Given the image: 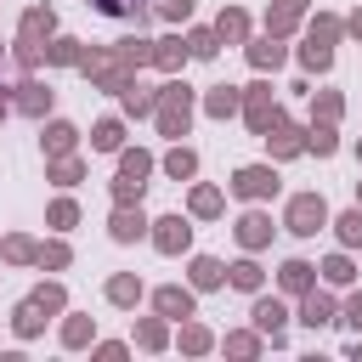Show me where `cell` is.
<instances>
[{"label": "cell", "mask_w": 362, "mask_h": 362, "mask_svg": "<svg viewBox=\"0 0 362 362\" xmlns=\"http://www.w3.org/2000/svg\"><path fill=\"white\" fill-rule=\"evenodd\" d=\"M107 294H113V300H136V283H130V277H113V288H107Z\"/></svg>", "instance_id": "32"}, {"label": "cell", "mask_w": 362, "mask_h": 362, "mask_svg": "<svg viewBox=\"0 0 362 362\" xmlns=\"http://www.w3.org/2000/svg\"><path fill=\"white\" fill-rule=\"evenodd\" d=\"M266 130H272V147H277V153H300V136H294L277 113H272V124H266Z\"/></svg>", "instance_id": "9"}, {"label": "cell", "mask_w": 362, "mask_h": 362, "mask_svg": "<svg viewBox=\"0 0 362 362\" xmlns=\"http://www.w3.org/2000/svg\"><path fill=\"white\" fill-rule=\"evenodd\" d=\"M351 34H362V11H356V17H351Z\"/></svg>", "instance_id": "38"}, {"label": "cell", "mask_w": 362, "mask_h": 362, "mask_svg": "<svg viewBox=\"0 0 362 362\" xmlns=\"http://www.w3.org/2000/svg\"><path fill=\"white\" fill-rule=\"evenodd\" d=\"M283 288H294V294L311 288V266H305V260H288V266H283Z\"/></svg>", "instance_id": "12"}, {"label": "cell", "mask_w": 362, "mask_h": 362, "mask_svg": "<svg viewBox=\"0 0 362 362\" xmlns=\"http://www.w3.org/2000/svg\"><path fill=\"white\" fill-rule=\"evenodd\" d=\"M40 34H51V11H28V17H23V45H17L23 62L40 57Z\"/></svg>", "instance_id": "3"}, {"label": "cell", "mask_w": 362, "mask_h": 362, "mask_svg": "<svg viewBox=\"0 0 362 362\" xmlns=\"http://www.w3.org/2000/svg\"><path fill=\"white\" fill-rule=\"evenodd\" d=\"M192 277H198V288H215V283H221V266H215V260H198Z\"/></svg>", "instance_id": "24"}, {"label": "cell", "mask_w": 362, "mask_h": 362, "mask_svg": "<svg viewBox=\"0 0 362 362\" xmlns=\"http://www.w3.org/2000/svg\"><path fill=\"white\" fill-rule=\"evenodd\" d=\"M34 300H40V305H45V311H57V305H62V288H40V294H34Z\"/></svg>", "instance_id": "36"}, {"label": "cell", "mask_w": 362, "mask_h": 362, "mask_svg": "<svg viewBox=\"0 0 362 362\" xmlns=\"http://www.w3.org/2000/svg\"><path fill=\"white\" fill-rule=\"evenodd\" d=\"M158 11H164V17H187V11H192V0H158Z\"/></svg>", "instance_id": "33"}, {"label": "cell", "mask_w": 362, "mask_h": 362, "mask_svg": "<svg viewBox=\"0 0 362 362\" xmlns=\"http://www.w3.org/2000/svg\"><path fill=\"white\" fill-rule=\"evenodd\" d=\"M328 317H334V305H328L322 294H311V300H305V322H311V328H322Z\"/></svg>", "instance_id": "17"}, {"label": "cell", "mask_w": 362, "mask_h": 362, "mask_svg": "<svg viewBox=\"0 0 362 362\" xmlns=\"http://www.w3.org/2000/svg\"><path fill=\"white\" fill-rule=\"evenodd\" d=\"M322 272H328V283H351V260H328Z\"/></svg>", "instance_id": "30"}, {"label": "cell", "mask_w": 362, "mask_h": 362, "mask_svg": "<svg viewBox=\"0 0 362 362\" xmlns=\"http://www.w3.org/2000/svg\"><path fill=\"white\" fill-rule=\"evenodd\" d=\"M90 141H96L102 153H113V147H119V124H113V119H107V124H96V136H90Z\"/></svg>", "instance_id": "23"}, {"label": "cell", "mask_w": 362, "mask_h": 362, "mask_svg": "<svg viewBox=\"0 0 362 362\" xmlns=\"http://www.w3.org/2000/svg\"><path fill=\"white\" fill-rule=\"evenodd\" d=\"M6 255H11V260H28L34 249H28V238H11V243H6Z\"/></svg>", "instance_id": "35"}, {"label": "cell", "mask_w": 362, "mask_h": 362, "mask_svg": "<svg viewBox=\"0 0 362 362\" xmlns=\"http://www.w3.org/2000/svg\"><path fill=\"white\" fill-rule=\"evenodd\" d=\"M45 147H51V153H68V147H74V124H51V130H45Z\"/></svg>", "instance_id": "16"}, {"label": "cell", "mask_w": 362, "mask_h": 362, "mask_svg": "<svg viewBox=\"0 0 362 362\" xmlns=\"http://www.w3.org/2000/svg\"><path fill=\"white\" fill-rule=\"evenodd\" d=\"M249 124H255V130H266V124H272V102H266V85H255V90H249Z\"/></svg>", "instance_id": "6"}, {"label": "cell", "mask_w": 362, "mask_h": 362, "mask_svg": "<svg viewBox=\"0 0 362 362\" xmlns=\"http://www.w3.org/2000/svg\"><path fill=\"white\" fill-rule=\"evenodd\" d=\"M181 57H187V51H181L175 40H164V45H153V62H164V68H175Z\"/></svg>", "instance_id": "22"}, {"label": "cell", "mask_w": 362, "mask_h": 362, "mask_svg": "<svg viewBox=\"0 0 362 362\" xmlns=\"http://www.w3.org/2000/svg\"><path fill=\"white\" fill-rule=\"evenodd\" d=\"M192 209H198V215H215V209H221V198H215L209 187H198V192H192Z\"/></svg>", "instance_id": "25"}, {"label": "cell", "mask_w": 362, "mask_h": 362, "mask_svg": "<svg viewBox=\"0 0 362 362\" xmlns=\"http://www.w3.org/2000/svg\"><path fill=\"white\" fill-rule=\"evenodd\" d=\"M192 51H198V57H215V34L198 28V34H192Z\"/></svg>", "instance_id": "29"}, {"label": "cell", "mask_w": 362, "mask_h": 362, "mask_svg": "<svg viewBox=\"0 0 362 362\" xmlns=\"http://www.w3.org/2000/svg\"><path fill=\"white\" fill-rule=\"evenodd\" d=\"M311 147L317 153H334V130H311Z\"/></svg>", "instance_id": "34"}, {"label": "cell", "mask_w": 362, "mask_h": 362, "mask_svg": "<svg viewBox=\"0 0 362 362\" xmlns=\"http://www.w3.org/2000/svg\"><path fill=\"white\" fill-rule=\"evenodd\" d=\"M249 57H255V68H277V62H283V45H277V34H272V40H260V45H249Z\"/></svg>", "instance_id": "8"}, {"label": "cell", "mask_w": 362, "mask_h": 362, "mask_svg": "<svg viewBox=\"0 0 362 362\" xmlns=\"http://www.w3.org/2000/svg\"><path fill=\"white\" fill-rule=\"evenodd\" d=\"M96 11H107V17H136L141 0H96Z\"/></svg>", "instance_id": "21"}, {"label": "cell", "mask_w": 362, "mask_h": 362, "mask_svg": "<svg viewBox=\"0 0 362 362\" xmlns=\"http://www.w3.org/2000/svg\"><path fill=\"white\" fill-rule=\"evenodd\" d=\"M192 164H198V158H192L187 147H181V153H170V175H192Z\"/></svg>", "instance_id": "28"}, {"label": "cell", "mask_w": 362, "mask_h": 362, "mask_svg": "<svg viewBox=\"0 0 362 362\" xmlns=\"http://www.w3.org/2000/svg\"><path fill=\"white\" fill-rule=\"evenodd\" d=\"M345 317H351V322L362 328V300H351V305H345Z\"/></svg>", "instance_id": "37"}, {"label": "cell", "mask_w": 362, "mask_h": 362, "mask_svg": "<svg viewBox=\"0 0 362 362\" xmlns=\"http://www.w3.org/2000/svg\"><path fill=\"white\" fill-rule=\"evenodd\" d=\"M300 6H305V0H277V11H272V34H283V28L300 17Z\"/></svg>", "instance_id": "15"}, {"label": "cell", "mask_w": 362, "mask_h": 362, "mask_svg": "<svg viewBox=\"0 0 362 362\" xmlns=\"http://www.w3.org/2000/svg\"><path fill=\"white\" fill-rule=\"evenodd\" d=\"M322 221H328V209H322V198H317V192H300V198L288 204V226H294L300 238H311Z\"/></svg>", "instance_id": "1"}, {"label": "cell", "mask_w": 362, "mask_h": 362, "mask_svg": "<svg viewBox=\"0 0 362 362\" xmlns=\"http://www.w3.org/2000/svg\"><path fill=\"white\" fill-rule=\"evenodd\" d=\"M51 62H79V45H74V40H57V45H51Z\"/></svg>", "instance_id": "27"}, {"label": "cell", "mask_w": 362, "mask_h": 362, "mask_svg": "<svg viewBox=\"0 0 362 362\" xmlns=\"http://www.w3.org/2000/svg\"><path fill=\"white\" fill-rule=\"evenodd\" d=\"M141 226H147V221H141V209H136V215H130V209H119V215H113V238H124V243H130V238H141Z\"/></svg>", "instance_id": "10"}, {"label": "cell", "mask_w": 362, "mask_h": 362, "mask_svg": "<svg viewBox=\"0 0 362 362\" xmlns=\"http://www.w3.org/2000/svg\"><path fill=\"white\" fill-rule=\"evenodd\" d=\"M221 34H232V40H238V34H243V11H226V17H221Z\"/></svg>", "instance_id": "31"}, {"label": "cell", "mask_w": 362, "mask_h": 362, "mask_svg": "<svg viewBox=\"0 0 362 362\" xmlns=\"http://www.w3.org/2000/svg\"><path fill=\"white\" fill-rule=\"evenodd\" d=\"M158 311H164V317H187V311H192V300H187L181 288H164V294H158Z\"/></svg>", "instance_id": "13"}, {"label": "cell", "mask_w": 362, "mask_h": 362, "mask_svg": "<svg viewBox=\"0 0 362 362\" xmlns=\"http://www.w3.org/2000/svg\"><path fill=\"white\" fill-rule=\"evenodd\" d=\"M232 107H238V90H232V85H221V90L209 96V113H221V119H226Z\"/></svg>", "instance_id": "18"}, {"label": "cell", "mask_w": 362, "mask_h": 362, "mask_svg": "<svg viewBox=\"0 0 362 362\" xmlns=\"http://www.w3.org/2000/svg\"><path fill=\"white\" fill-rule=\"evenodd\" d=\"M181 243H187V221H181V215L158 221V249H181Z\"/></svg>", "instance_id": "7"}, {"label": "cell", "mask_w": 362, "mask_h": 362, "mask_svg": "<svg viewBox=\"0 0 362 362\" xmlns=\"http://www.w3.org/2000/svg\"><path fill=\"white\" fill-rule=\"evenodd\" d=\"M119 175H124V181H141V175H147V153H124Z\"/></svg>", "instance_id": "19"}, {"label": "cell", "mask_w": 362, "mask_h": 362, "mask_svg": "<svg viewBox=\"0 0 362 362\" xmlns=\"http://www.w3.org/2000/svg\"><path fill=\"white\" fill-rule=\"evenodd\" d=\"M17 90H23V96H17V107H23V113H45V102H51V90H45V85H34V79H28V85H17Z\"/></svg>", "instance_id": "5"}, {"label": "cell", "mask_w": 362, "mask_h": 362, "mask_svg": "<svg viewBox=\"0 0 362 362\" xmlns=\"http://www.w3.org/2000/svg\"><path fill=\"white\" fill-rule=\"evenodd\" d=\"M238 238H243V243H249V249H260V243H266V238H272V226H266V215H249V221H243V226H238Z\"/></svg>", "instance_id": "11"}, {"label": "cell", "mask_w": 362, "mask_h": 362, "mask_svg": "<svg viewBox=\"0 0 362 362\" xmlns=\"http://www.w3.org/2000/svg\"><path fill=\"white\" fill-rule=\"evenodd\" d=\"M339 238H345V243H362V209L339 215Z\"/></svg>", "instance_id": "20"}, {"label": "cell", "mask_w": 362, "mask_h": 362, "mask_svg": "<svg viewBox=\"0 0 362 362\" xmlns=\"http://www.w3.org/2000/svg\"><path fill=\"white\" fill-rule=\"evenodd\" d=\"M0 113H6V96H0Z\"/></svg>", "instance_id": "39"}, {"label": "cell", "mask_w": 362, "mask_h": 362, "mask_svg": "<svg viewBox=\"0 0 362 362\" xmlns=\"http://www.w3.org/2000/svg\"><path fill=\"white\" fill-rule=\"evenodd\" d=\"M232 283H238V288H260V272L243 260V266H232Z\"/></svg>", "instance_id": "26"}, {"label": "cell", "mask_w": 362, "mask_h": 362, "mask_svg": "<svg viewBox=\"0 0 362 362\" xmlns=\"http://www.w3.org/2000/svg\"><path fill=\"white\" fill-rule=\"evenodd\" d=\"M243 198H266V192H277V175L272 170H260V164H249V170H238V181H232Z\"/></svg>", "instance_id": "4"}, {"label": "cell", "mask_w": 362, "mask_h": 362, "mask_svg": "<svg viewBox=\"0 0 362 362\" xmlns=\"http://www.w3.org/2000/svg\"><path fill=\"white\" fill-rule=\"evenodd\" d=\"M255 322H260L266 334H277V328H283V305H277V300H260V305H255Z\"/></svg>", "instance_id": "14"}, {"label": "cell", "mask_w": 362, "mask_h": 362, "mask_svg": "<svg viewBox=\"0 0 362 362\" xmlns=\"http://www.w3.org/2000/svg\"><path fill=\"white\" fill-rule=\"evenodd\" d=\"M187 113H192L187 85H164V113H158V119H164V130H170V136H181V130H187Z\"/></svg>", "instance_id": "2"}]
</instances>
